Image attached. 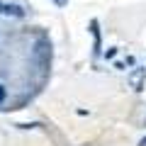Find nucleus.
<instances>
[{"label": "nucleus", "mask_w": 146, "mask_h": 146, "mask_svg": "<svg viewBox=\"0 0 146 146\" xmlns=\"http://www.w3.org/2000/svg\"><path fill=\"white\" fill-rule=\"evenodd\" d=\"M32 58H34V63L39 68H46L49 63H51V42H49V39H39V42L34 44V51H32Z\"/></svg>", "instance_id": "obj_1"}, {"label": "nucleus", "mask_w": 146, "mask_h": 146, "mask_svg": "<svg viewBox=\"0 0 146 146\" xmlns=\"http://www.w3.org/2000/svg\"><path fill=\"white\" fill-rule=\"evenodd\" d=\"M144 80H146V66H139L136 71H131L129 85H131L134 90H141V88H144Z\"/></svg>", "instance_id": "obj_2"}, {"label": "nucleus", "mask_w": 146, "mask_h": 146, "mask_svg": "<svg viewBox=\"0 0 146 146\" xmlns=\"http://www.w3.org/2000/svg\"><path fill=\"white\" fill-rule=\"evenodd\" d=\"M90 32H93V54H100V29H98V20L90 22Z\"/></svg>", "instance_id": "obj_3"}, {"label": "nucleus", "mask_w": 146, "mask_h": 146, "mask_svg": "<svg viewBox=\"0 0 146 146\" xmlns=\"http://www.w3.org/2000/svg\"><path fill=\"white\" fill-rule=\"evenodd\" d=\"M3 12L5 15H12V17H25V10H22V5H3Z\"/></svg>", "instance_id": "obj_4"}, {"label": "nucleus", "mask_w": 146, "mask_h": 146, "mask_svg": "<svg viewBox=\"0 0 146 146\" xmlns=\"http://www.w3.org/2000/svg\"><path fill=\"white\" fill-rule=\"evenodd\" d=\"M5 98H7V90H5V88H3V85H0V105L5 102Z\"/></svg>", "instance_id": "obj_5"}, {"label": "nucleus", "mask_w": 146, "mask_h": 146, "mask_svg": "<svg viewBox=\"0 0 146 146\" xmlns=\"http://www.w3.org/2000/svg\"><path fill=\"white\" fill-rule=\"evenodd\" d=\"M54 3H56L58 7H66V5H68V0H54Z\"/></svg>", "instance_id": "obj_6"}, {"label": "nucleus", "mask_w": 146, "mask_h": 146, "mask_svg": "<svg viewBox=\"0 0 146 146\" xmlns=\"http://www.w3.org/2000/svg\"><path fill=\"white\" fill-rule=\"evenodd\" d=\"M139 146H146V136H144V139H141V141H139Z\"/></svg>", "instance_id": "obj_7"}, {"label": "nucleus", "mask_w": 146, "mask_h": 146, "mask_svg": "<svg viewBox=\"0 0 146 146\" xmlns=\"http://www.w3.org/2000/svg\"><path fill=\"white\" fill-rule=\"evenodd\" d=\"M0 12H3V3H0Z\"/></svg>", "instance_id": "obj_8"}]
</instances>
